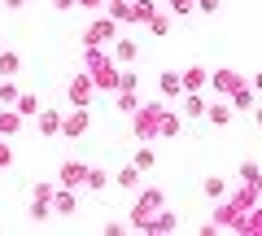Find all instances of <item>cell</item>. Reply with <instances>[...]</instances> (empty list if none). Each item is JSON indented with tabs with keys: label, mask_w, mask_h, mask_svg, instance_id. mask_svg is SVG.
Returning a JSON list of instances; mask_svg holds the SVG:
<instances>
[{
	"label": "cell",
	"mask_w": 262,
	"mask_h": 236,
	"mask_svg": "<svg viewBox=\"0 0 262 236\" xmlns=\"http://www.w3.org/2000/svg\"><path fill=\"white\" fill-rule=\"evenodd\" d=\"M253 123H258V127H262V101H258V105H253Z\"/></svg>",
	"instance_id": "f35d334b"
},
{
	"label": "cell",
	"mask_w": 262,
	"mask_h": 236,
	"mask_svg": "<svg viewBox=\"0 0 262 236\" xmlns=\"http://www.w3.org/2000/svg\"><path fill=\"white\" fill-rule=\"evenodd\" d=\"M179 132H184V114L162 110V136H179Z\"/></svg>",
	"instance_id": "7402d4cb"
},
{
	"label": "cell",
	"mask_w": 262,
	"mask_h": 236,
	"mask_svg": "<svg viewBox=\"0 0 262 236\" xmlns=\"http://www.w3.org/2000/svg\"><path fill=\"white\" fill-rule=\"evenodd\" d=\"M192 5H196L201 13H214V9H219V0H192Z\"/></svg>",
	"instance_id": "e575fe53"
},
{
	"label": "cell",
	"mask_w": 262,
	"mask_h": 236,
	"mask_svg": "<svg viewBox=\"0 0 262 236\" xmlns=\"http://www.w3.org/2000/svg\"><path fill=\"white\" fill-rule=\"evenodd\" d=\"M241 232H262V210H249V214H245Z\"/></svg>",
	"instance_id": "4dcf8cb0"
},
{
	"label": "cell",
	"mask_w": 262,
	"mask_h": 236,
	"mask_svg": "<svg viewBox=\"0 0 262 236\" xmlns=\"http://www.w3.org/2000/svg\"><path fill=\"white\" fill-rule=\"evenodd\" d=\"M149 232H175V214H170V210H158V219L149 223Z\"/></svg>",
	"instance_id": "f1b7e54d"
},
{
	"label": "cell",
	"mask_w": 262,
	"mask_h": 236,
	"mask_svg": "<svg viewBox=\"0 0 262 236\" xmlns=\"http://www.w3.org/2000/svg\"><path fill=\"white\" fill-rule=\"evenodd\" d=\"M61 184H66V188H83V184H88V166H83V162H66V166H61Z\"/></svg>",
	"instance_id": "9c48e42d"
},
{
	"label": "cell",
	"mask_w": 262,
	"mask_h": 236,
	"mask_svg": "<svg viewBox=\"0 0 262 236\" xmlns=\"http://www.w3.org/2000/svg\"><path fill=\"white\" fill-rule=\"evenodd\" d=\"M88 123H92V114H88V105H75V110L61 118V136L66 140H79V136L88 132Z\"/></svg>",
	"instance_id": "5b68a950"
},
{
	"label": "cell",
	"mask_w": 262,
	"mask_h": 236,
	"mask_svg": "<svg viewBox=\"0 0 262 236\" xmlns=\"http://www.w3.org/2000/svg\"><path fill=\"white\" fill-rule=\"evenodd\" d=\"M158 0H136V5H131V22H140V27H149L153 18H158Z\"/></svg>",
	"instance_id": "7c38bea8"
},
{
	"label": "cell",
	"mask_w": 262,
	"mask_h": 236,
	"mask_svg": "<svg viewBox=\"0 0 262 236\" xmlns=\"http://www.w3.org/2000/svg\"><path fill=\"white\" fill-rule=\"evenodd\" d=\"M241 184H249V188L262 192V170H258V162H245V166H241Z\"/></svg>",
	"instance_id": "cb8c5ba5"
},
{
	"label": "cell",
	"mask_w": 262,
	"mask_h": 236,
	"mask_svg": "<svg viewBox=\"0 0 262 236\" xmlns=\"http://www.w3.org/2000/svg\"><path fill=\"white\" fill-rule=\"evenodd\" d=\"M92 92H96V83H92V75H75L70 79V105H92Z\"/></svg>",
	"instance_id": "52a82bcc"
},
{
	"label": "cell",
	"mask_w": 262,
	"mask_h": 236,
	"mask_svg": "<svg viewBox=\"0 0 262 236\" xmlns=\"http://www.w3.org/2000/svg\"><path fill=\"white\" fill-rule=\"evenodd\" d=\"M166 5H170V13H192L196 9L192 0H166Z\"/></svg>",
	"instance_id": "836d02e7"
},
{
	"label": "cell",
	"mask_w": 262,
	"mask_h": 236,
	"mask_svg": "<svg viewBox=\"0 0 262 236\" xmlns=\"http://www.w3.org/2000/svg\"><path fill=\"white\" fill-rule=\"evenodd\" d=\"M206 118L214 127H227L232 123V101H214V105H206Z\"/></svg>",
	"instance_id": "2e32d148"
},
{
	"label": "cell",
	"mask_w": 262,
	"mask_h": 236,
	"mask_svg": "<svg viewBox=\"0 0 262 236\" xmlns=\"http://www.w3.org/2000/svg\"><path fill=\"white\" fill-rule=\"evenodd\" d=\"M149 31H153V35H166V31H170V18H162V13H158V18L149 22Z\"/></svg>",
	"instance_id": "d6a6232c"
},
{
	"label": "cell",
	"mask_w": 262,
	"mask_h": 236,
	"mask_svg": "<svg viewBox=\"0 0 262 236\" xmlns=\"http://www.w3.org/2000/svg\"><path fill=\"white\" fill-rule=\"evenodd\" d=\"M22 123H27V114H18V105H5V110H0V136H5V140H13V136L22 132Z\"/></svg>",
	"instance_id": "ba28073f"
},
{
	"label": "cell",
	"mask_w": 262,
	"mask_h": 236,
	"mask_svg": "<svg viewBox=\"0 0 262 236\" xmlns=\"http://www.w3.org/2000/svg\"><path fill=\"white\" fill-rule=\"evenodd\" d=\"M114 39H118V22H114V18H110V13H105V18H96V22H92V27H88V31H83V44H96V48H101V44H105V48H110V44H114Z\"/></svg>",
	"instance_id": "277c9868"
},
{
	"label": "cell",
	"mask_w": 262,
	"mask_h": 236,
	"mask_svg": "<svg viewBox=\"0 0 262 236\" xmlns=\"http://www.w3.org/2000/svg\"><path fill=\"white\" fill-rule=\"evenodd\" d=\"M79 0H53V9H75Z\"/></svg>",
	"instance_id": "d590c367"
},
{
	"label": "cell",
	"mask_w": 262,
	"mask_h": 236,
	"mask_svg": "<svg viewBox=\"0 0 262 236\" xmlns=\"http://www.w3.org/2000/svg\"><path fill=\"white\" fill-rule=\"evenodd\" d=\"M153 162H158L153 144H149V140H140V149H136V166H140V170H153Z\"/></svg>",
	"instance_id": "d4e9b609"
},
{
	"label": "cell",
	"mask_w": 262,
	"mask_h": 236,
	"mask_svg": "<svg viewBox=\"0 0 262 236\" xmlns=\"http://www.w3.org/2000/svg\"><path fill=\"white\" fill-rule=\"evenodd\" d=\"M18 96H22V88L13 83V79H5V83H0V105H18Z\"/></svg>",
	"instance_id": "83f0119b"
},
{
	"label": "cell",
	"mask_w": 262,
	"mask_h": 236,
	"mask_svg": "<svg viewBox=\"0 0 262 236\" xmlns=\"http://www.w3.org/2000/svg\"><path fill=\"white\" fill-rule=\"evenodd\" d=\"M140 175H144V170L136 166V162H131V166H122V170H118V188H136V184H140Z\"/></svg>",
	"instance_id": "484cf974"
},
{
	"label": "cell",
	"mask_w": 262,
	"mask_h": 236,
	"mask_svg": "<svg viewBox=\"0 0 262 236\" xmlns=\"http://www.w3.org/2000/svg\"><path fill=\"white\" fill-rule=\"evenodd\" d=\"M184 118H206V96L201 92H184Z\"/></svg>",
	"instance_id": "d6986e66"
},
{
	"label": "cell",
	"mask_w": 262,
	"mask_h": 236,
	"mask_svg": "<svg viewBox=\"0 0 262 236\" xmlns=\"http://www.w3.org/2000/svg\"><path fill=\"white\" fill-rule=\"evenodd\" d=\"M110 57H114V61H118V66H131V61H136V44H131V39H114V44H110Z\"/></svg>",
	"instance_id": "4fadbf2b"
},
{
	"label": "cell",
	"mask_w": 262,
	"mask_h": 236,
	"mask_svg": "<svg viewBox=\"0 0 262 236\" xmlns=\"http://www.w3.org/2000/svg\"><path fill=\"white\" fill-rule=\"evenodd\" d=\"M105 13H110L114 22H131V5L127 0H105Z\"/></svg>",
	"instance_id": "603a6c76"
},
{
	"label": "cell",
	"mask_w": 262,
	"mask_h": 236,
	"mask_svg": "<svg viewBox=\"0 0 262 236\" xmlns=\"http://www.w3.org/2000/svg\"><path fill=\"white\" fill-rule=\"evenodd\" d=\"M201 88H210V70L206 66H188L184 70V92H201Z\"/></svg>",
	"instance_id": "8fae6325"
},
{
	"label": "cell",
	"mask_w": 262,
	"mask_h": 236,
	"mask_svg": "<svg viewBox=\"0 0 262 236\" xmlns=\"http://www.w3.org/2000/svg\"><path fill=\"white\" fill-rule=\"evenodd\" d=\"M18 114L35 118V114H39V96H35V92H22V96H18Z\"/></svg>",
	"instance_id": "4316f807"
},
{
	"label": "cell",
	"mask_w": 262,
	"mask_h": 236,
	"mask_svg": "<svg viewBox=\"0 0 262 236\" xmlns=\"http://www.w3.org/2000/svg\"><path fill=\"white\" fill-rule=\"evenodd\" d=\"M227 101H232V110H253V105H258V92H253V83H241Z\"/></svg>",
	"instance_id": "9a60e30c"
},
{
	"label": "cell",
	"mask_w": 262,
	"mask_h": 236,
	"mask_svg": "<svg viewBox=\"0 0 262 236\" xmlns=\"http://www.w3.org/2000/svg\"><path fill=\"white\" fill-rule=\"evenodd\" d=\"M241 83H245V75H241V70H232V66H227V70H210V88H214L219 96H232Z\"/></svg>",
	"instance_id": "8992f818"
},
{
	"label": "cell",
	"mask_w": 262,
	"mask_h": 236,
	"mask_svg": "<svg viewBox=\"0 0 262 236\" xmlns=\"http://www.w3.org/2000/svg\"><path fill=\"white\" fill-rule=\"evenodd\" d=\"M9 166H13V144L0 136V170H9Z\"/></svg>",
	"instance_id": "1f68e13d"
},
{
	"label": "cell",
	"mask_w": 262,
	"mask_h": 236,
	"mask_svg": "<svg viewBox=\"0 0 262 236\" xmlns=\"http://www.w3.org/2000/svg\"><path fill=\"white\" fill-rule=\"evenodd\" d=\"M83 9H105V0H79Z\"/></svg>",
	"instance_id": "8d00e7d4"
},
{
	"label": "cell",
	"mask_w": 262,
	"mask_h": 236,
	"mask_svg": "<svg viewBox=\"0 0 262 236\" xmlns=\"http://www.w3.org/2000/svg\"><path fill=\"white\" fill-rule=\"evenodd\" d=\"M83 70L92 75V83L101 88V92H118V79H122V66L114 61L105 48H96V44H88V53H83Z\"/></svg>",
	"instance_id": "6da1fadb"
},
{
	"label": "cell",
	"mask_w": 262,
	"mask_h": 236,
	"mask_svg": "<svg viewBox=\"0 0 262 236\" xmlns=\"http://www.w3.org/2000/svg\"><path fill=\"white\" fill-rule=\"evenodd\" d=\"M75 206H79V197H75V188H57L53 192V214H75Z\"/></svg>",
	"instance_id": "30bf717a"
},
{
	"label": "cell",
	"mask_w": 262,
	"mask_h": 236,
	"mask_svg": "<svg viewBox=\"0 0 262 236\" xmlns=\"http://www.w3.org/2000/svg\"><path fill=\"white\" fill-rule=\"evenodd\" d=\"M158 88H162V96H179V92H184V75L162 70V75H158Z\"/></svg>",
	"instance_id": "e0dca14e"
},
{
	"label": "cell",
	"mask_w": 262,
	"mask_h": 236,
	"mask_svg": "<svg viewBox=\"0 0 262 236\" xmlns=\"http://www.w3.org/2000/svg\"><path fill=\"white\" fill-rule=\"evenodd\" d=\"M22 70V53H13V48H5L0 53V79H13Z\"/></svg>",
	"instance_id": "ac0fdd59"
},
{
	"label": "cell",
	"mask_w": 262,
	"mask_h": 236,
	"mask_svg": "<svg viewBox=\"0 0 262 236\" xmlns=\"http://www.w3.org/2000/svg\"><path fill=\"white\" fill-rule=\"evenodd\" d=\"M201 192H206L210 201H223L227 197V180H223V175H210V180L201 184Z\"/></svg>",
	"instance_id": "ffe728a7"
},
{
	"label": "cell",
	"mask_w": 262,
	"mask_h": 236,
	"mask_svg": "<svg viewBox=\"0 0 262 236\" xmlns=\"http://www.w3.org/2000/svg\"><path fill=\"white\" fill-rule=\"evenodd\" d=\"M35 118H39V136H61V114H57V110H39L35 114Z\"/></svg>",
	"instance_id": "5bb4252c"
},
{
	"label": "cell",
	"mask_w": 262,
	"mask_h": 236,
	"mask_svg": "<svg viewBox=\"0 0 262 236\" xmlns=\"http://www.w3.org/2000/svg\"><path fill=\"white\" fill-rule=\"evenodd\" d=\"M249 83H253V92H258V96H262V70H258V75H253V79H249Z\"/></svg>",
	"instance_id": "74e56055"
},
{
	"label": "cell",
	"mask_w": 262,
	"mask_h": 236,
	"mask_svg": "<svg viewBox=\"0 0 262 236\" xmlns=\"http://www.w3.org/2000/svg\"><path fill=\"white\" fill-rule=\"evenodd\" d=\"M158 210H162V192L158 188H144L140 201H136V210H131V223L140 227V232H149V223L158 219Z\"/></svg>",
	"instance_id": "3957f363"
},
{
	"label": "cell",
	"mask_w": 262,
	"mask_h": 236,
	"mask_svg": "<svg viewBox=\"0 0 262 236\" xmlns=\"http://www.w3.org/2000/svg\"><path fill=\"white\" fill-rule=\"evenodd\" d=\"M114 96H118V110H122V114H136V110H140V96H136V88H118Z\"/></svg>",
	"instance_id": "44dd1931"
},
{
	"label": "cell",
	"mask_w": 262,
	"mask_h": 236,
	"mask_svg": "<svg viewBox=\"0 0 262 236\" xmlns=\"http://www.w3.org/2000/svg\"><path fill=\"white\" fill-rule=\"evenodd\" d=\"M22 5H27V0H5V9H22Z\"/></svg>",
	"instance_id": "ab89813d"
},
{
	"label": "cell",
	"mask_w": 262,
	"mask_h": 236,
	"mask_svg": "<svg viewBox=\"0 0 262 236\" xmlns=\"http://www.w3.org/2000/svg\"><path fill=\"white\" fill-rule=\"evenodd\" d=\"M105 184H110V175H105V170H88V184H83V188H92V192H101Z\"/></svg>",
	"instance_id": "f546056e"
},
{
	"label": "cell",
	"mask_w": 262,
	"mask_h": 236,
	"mask_svg": "<svg viewBox=\"0 0 262 236\" xmlns=\"http://www.w3.org/2000/svg\"><path fill=\"white\" fill-rule=\"evenodd\" d=\"M131 132L140 136V140H158L162 136V105L158 101H149V105H140V110H136V123H131Z\"/></svg>",
	"instance_id": "7a4b0ae2"
}]
</instances>
